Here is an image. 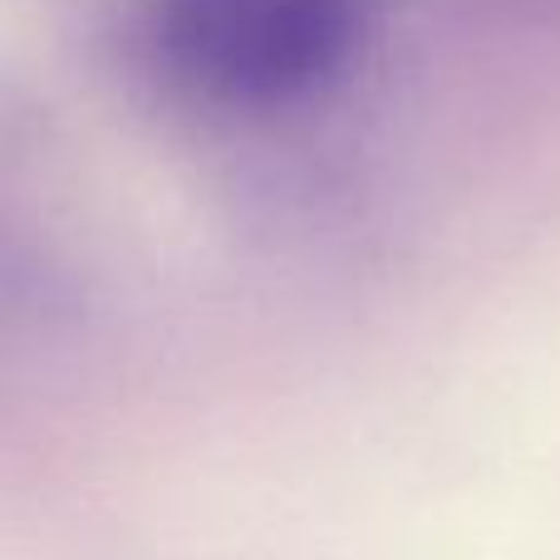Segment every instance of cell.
<instances>
[{"instance_id": "6da1fadb", "label": "cell", "mask_w": 560, "mask_h": 560, "mask_svg": "<svg viewBox=\"0 0 560 560\" xmlns=\"http://www.w3.org/2000/svg\"><path fill=\"white\" fill-rule=\"evenodd\" d=\"M384 0H133L128 59L197 124H280L345 89Z\"/></svg>"}]
</instances>
